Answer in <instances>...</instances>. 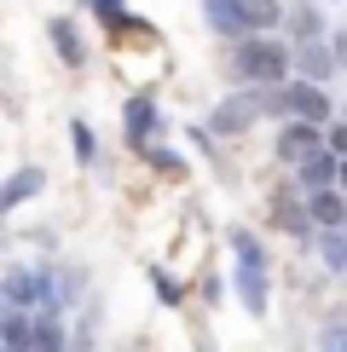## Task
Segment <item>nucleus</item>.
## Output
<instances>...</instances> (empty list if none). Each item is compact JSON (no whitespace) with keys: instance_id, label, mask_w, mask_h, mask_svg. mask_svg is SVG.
I'll return each instance as SVG.
<instances>
[{"instance_id":"2eb2a0df","label":"nucleus","mask_w":347,"mask_h":352,"mask_svg":"<svg viewBox=\"0 0 347 352\" xmlns=\"http://www.w3.org/2000/svg\"><path fill=\"white\" fill-rule=\"evenodd\" d=\"M6 306H41V266H12L6 272Z\"/></svg>"},{"instance_id":"9b49d317","label":"nucleus","mask_w":347,"mask_h":352,"mask_svg":"<svg viewBox=\"0 0 347 352\" xmlns=\"http://www.w3.org/2000/svg\"><path fill=\"white\" fill-rule=\"evenodd\" d=\"M336 64H341L336 47H324V41H295V69L307 81H330V76H336Z\"/></svg>"},{"instance_id":"5701e85b","label":"nucleus","mask_w":347,"mask_h":352,"mask_svg":"<svg viewBox=\"0 0 347 352\" xmlns=\"http://www.w3.org/2000/svg\"><path fill=\"white\" fill-rule=\"evenodd\" d=\"M324 133H330V151H336V156H347V122H330Z\"/></svg>"},{"instance_id":"f03ea898","label":"nucleus","mask_w":347,"mask_h":352,"mask_svg":"<svg viewBox=\"0 0 347 352\" xmlns=\"http://www.w3.org/2000/svg\"><path fill=\"white\" fill-rule=\"evenodd\" d=\"M231 69H238L243 87H284L289 69H295V52L278 35H243L231 47Z\"/></svg>"},{"instance_id":"1a4fd4ad","label":"nucleus","mask_w":347,"mask_h":352,"mask_svg":"<svg viewBox=\"0 0 347 352\" xmlns=\"http://www.w3.org/2000/svg\"><path fill=\"white\" fill-rule=\"evenodd\" d=\"M35 324H41L35 306H12V312L0 318V341H6V352H35Z\"/></svg>"},{"instance_id":"a211bd4d","label":"nucleus","mask_w":347,"mask_h":352,"mask_svg":"<svg viewBox=\"0 0 347 352\" xmlns=\"http://www.w3.org/2000/svg\"><path fill=\"white\" fill-rule=\"evenodd\" d=\"M70 151H76L81 168L98 162V139H93V127H87V122H70Z\"/></svg>"},{"instance_id":"bb28decb","label":"nucleus","mask_w":347,"mask_h":352,"mask_svg":"<svg viewBox=\"0 0 347 352\" xmlns=\"http://www.w3.org/2000/svg\"><path fill=\"white\" fill-rule=\"evenodd\" d=\"M341 231H347V226H341Z\"/></svg>"},{"instance_id":"0eeeda50","label":"nucleus","mask_w":347,"mask_h":352,"mask_svg":"<svg viewBox=\"0 0 347 352\" xmlns=\"http://www.w3.org/2000/svg\"><path fill=\"white\" fill-rule=\"evenodd\" d=\"M202 18H209V29L214 35H255V12H249V0H202Z\"/></svg>"},{"instance_id":"423d86ee","label":"nucleus","mask_w":347,"mask_h":352,"mask_svg":"<svg viewBox=\"0 0 347 352\" xmlns=\"http://www.w3.org/2000/svg\"><path fill=\"white\" fill-rule=\"evenodd\" d=\"M324 144H330L324 122H289V127H278V162H307Z\"/></svg>"},{"instance_id":"a878e982","label":"nucleus","mask_w":347,"mask_h":352,"mask_svg":"<svg viewBox=\"0 0 347 352\" xmlns=\"http://www.w3.org/2000/svg\"><path fill=\"white\" fill-rule=\"evenodd\" d=\"M341 190H347V162H341Z\"/></svg>"},{"instance_id":"dca6fc26","label":"nucleus","mask_w":347,"mask_h":352,"mask_svg":"<svg viewBox=\"0 0 347 352\" xmlns=\"http://www.w3.org/2000/svg\"><path fill=\"white\" fill-rule=\"evenodd\" d=\"M313 248H318V266H324L330 277L347 272V231H341V226H336V231H318Z\"/></svg>"},{"instance_id":"f257e3e1","label":"nucleus","mask_w":347,"mask_h":352,"mask_svg":"<svg viewBox=\"0 0 347 352\" xmlns=\"http://www.w3.org/2000/svg\"><path fill=\"white\" fill-rule=\"evenodd\" d=\"M226 248H231V289H238L243 312L249 318H266L272 306V272H266V248H260L255 231H226Z\"/></svg>"},{"instance_id":"aec40b11","label":"nucleus","mask_w":347,"mask_h":352,"mask_svg":"<svg viewBox=\"0 0 347 352\" xmlns=\"http://www.w3.org/2000/svg\"><path fill=\"white\" fill-rule=\"evenodd\" d=\"M151 289H156V300H162V306H180V300H185V289L174 283L162 266H151Z\"/></svg>"},{"instance_id":"393cba45","label":"nucleus","mask_w":347,"mask_h":352,"mask_svg":"<svg viewBox=\"0 0 347 352\" xmlns=\"http://www.w3.org/2000/svg\"><path fill=\"white\" fill-rule=\"evenodd\" d=\"M330 47H336V58L347 64V29H336V41H330Z\"/></svg>"},{"instance_id":"f3484780","label":"nucleus","mask_w":347,"mask_h":352,"mask_svg":"<svg viewBox=\"0 0 347 352\" xmlns=\"http://www.w3.org/2000/svg\"><path fill=\"white\" fill-rule=\"evenodd\" d=\"M139 156H145L156 173H162V179H185V156H180V151H168V144H145Z\"/></svg>"},{"instance_id":"39448f33","label":"nucleus","mask_w":347,"mask_h":352,"mask_svg":"<svg viewBox=\"0 0 347 352\" xmlns=\"http://www.w3.org/2000/svg\"><path fill=\"white\" fill-rule=\"evenodd\" d=\"M272 226L284 231V237H318V219H313V202H307V190H278L272 197Z\"/></svg>"},{"instance_id":"b1692460","label":"nucleus","mask_w":347,"mask_h":352,"mask_svg":"<svg viewBox=\"0 0 347 352\" xmlns=\"http://www.w3.org/2000/svg\"><path fill=\"white\" fill-rule=\"evenodd\" d=\"M81 6H93L98 18H116V12H122V0H81Z\"/></svg>"},{"instance_id":"412c9836","label":"nucleus","mask_w":347,"mask_h":352,"mask_svg":"<svg viewBox=\"0 0 347 352\" xmlns=\"http://www.w3.org/2000/svg\"><path fill=\"white\" fill-rule=\"evenodd\" d=\"M318 346H324V352H347V324H341V318H330V324H324Z\"/></svg>"},{"instance_id":"6e6552de","label":"nucleus","mask_w":347,"mask_h":352,"mask_svg":"<svg viewBox=\"0 0 347 352\" xmlns=\"http://www.w3.org/2000/svg\"><path fill=\"white\" fill-rule=\"evenodd\" d=\"M341 162H347V156H336L330 144H324V151H313L307 162H295V190H307V197H313V190L341 185Z\"/></svg>"},{"instance_id":"9d476101","label":"nucleus","mask_w":347,"mask_h":352,"mask_svg":"<svg viewBox=\"0 0 347 352\" xmlns=\"http://www.w3.org/2000/svg\"><path fill=\"white\" fill-rule=\"evenodd\" d=\"M122 133H127V144H134V151H145V144H151V133H156V104H151L145 93L122 104Z\"/></svg>"},{"instance_id":"4468645a","label":"nucleus","mask_w":347,"mask_h":352,"mask_svg":"<svg viewBox=\"0 0 347 352\" xmlns=\"http://www.w3.org/2000/svg\"><path fill=\"white\" fill-rule=\"evenodd\" d=\"M313 219H318V231H336V226H347V190L341 185H330V190H313Z\"/></svg>"},{"instance_id":"6ab92c4d","label":"nucleus","mask_w":347,"mask_h":352,"mask_svg":"<svg viewBox=\"0 0 347 352\" xmlns=\"http://www.w3.org/2000/svg\"><path fill=\"white\" fill-rule=\"evenodd\" d=\"M105 29H110L116 41H151V35H156V29L145 23V18H127V12H116V18H105Z\"/></svg>"},{"instance_id":"4be33fe9","label":"nucleus","mask_w":347,"mask_h":352,"mask_svg":"<svg viewBox=\"0 0 347 352\" xmlns=\"http://www.w3.org/2000/svg\"><path fill=\"white\" fill-rule=\"evenodd\" d=\"M295 41H318V12H313V6L295 12Z\"/></svg>"},{"instance_id":"f8f14e48","label":"nucleus","mask_w":347,"mask_h":352,"mask_svg":"<svg viewBox=\"0 0 347 352\" xmlns=\"http://www.w3.org/2000/svg\"><path fill=\"white\" fill-rule=\"evenodd\" d=\"M35 190H47V173H41V168H18L6 179V190H0V214H18Z\"/></svg>"},{"instance_id":"ddd939ff","label":"nucleus","mask_w":347,"mask_h":352,"mask_svg":"<svg viewBox=\"0 0 347 352\" xmlns=\"http://www.w3.org/2000/svg\"><path fill=\"white\" fill-rule=\"evenodd\" d=\"M47 35H52V52L64 58L70 69H81V64H87V41H81V29L70 23V18H52V23H47Z\"/></svg>"},{"instance_id":"20e7f679","label":"nucleus","mask_w":347,"mask_h":352,"mask_svg":"<svg viewBox=\"0 0 347 352\" xmlns=\"http://www.w3.org/2000/svg\"><path fill=\"white\" fill-rule=\"evenodd\" d=\"M260 116H266V87H243V93H231V98L214 104L209 133H214V139H238V133H249Z\"/></svg>"},{"instance_id":"7ed1b4c3","label":"nucleus","mask_w":347,"mask_h":352,"mask_svg":"<svg viewBox=\"0 0 347 352\" xmlns=\"http://www.w3.org/2000/svg\"><path fill=\"white\" fill-rule=\"evenodd\" d=\"M266 116H289V122H324L330 127V93L324 81H284V87H266Z\"/></svg>"}]
</instances>
